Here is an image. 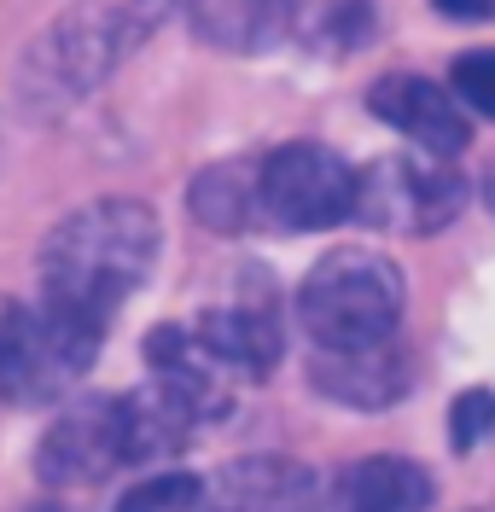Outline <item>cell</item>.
<instances>
[{"label": "cell", "mask_w": 495, "mask_h": 512, "mask_svg": "<svg viewBox=\"0 0 495 512\" xmlns=\"http://www.w3.org/2000/svg\"><path fill=\"white\" fill-rule=\"evenodd\" d=\"M158 245H164V227L152 204L94 198L41 239V303L88 326H111V315L146 286Z\"/></svg>", "instance_id": "obj_1"}, {"label": "cell", "mask_w": 495, "mask_h": 512, "mask_svg": "<svg viewBox=\"0 0 495 512\" xmlns=\"http://www.w3.org/2000/svg\"><path fill=\"white\" fill-rule=\"evenodd\" d=\"M193 0H76L18 59V105L30 117H59L88 99L152 35L187 18Z\"/></svg>", "instance_id": "obj_2"}, {"label": "cell", "mask_w": 495, "mask_h": 512, "mask_svg": "<svg viewBox=\"0 0 495 512\" xmlns=\"http://www.w3.org/2000/svg\"><path fill=\"white\" fill-rule=\"evenodd\" d=\"M402 268L391 256H373L362 245L321 256L297 286V320L321 350H356L385 344L402 320Z\"/></svg>", "instance_id": "obj_3"}, {"label": "cell", "mask_w": 495, "mask_h": 512, "mask_svg": "<svg viewBox=\"0 0 495 512\" xmlns=\"http://www.w3.org/2000/svg\"><path fill=\"white\" fill-rule=\"evenodd\" d=\"M99 338H105V326H88L53 303H41V309L6 303L0 309V396L24 402V408L65 396L94 367Z\"/></svg>", "instance_id": "obj_4"}, {"label": "cell", "mask_w": 495, "mask_h": 512, "mask_svg": "<svg viewBox=\"0 0 495 512\" xmlns=\"http://www.w3.org/2000/svg\"><path fill=\"white\" fill-rule=\"evenodd\" d=\"M257 210L286 233H321L356 216V169L321 140H292L257 163Z\"/></svg>", "instance_id": "obj_5"}, {"label": "cell", "mask_w": 495, "mask_h": 512, "mask_svg": "<svg viewBox=\"0 0 495 512\" xmlns=\"http://www.w3.org/2000/svg\"><path fill=\"white\" fill-rule=\"evenodd\" d=\"M466 204V181L449 163L431 158H379L356 169V216L367 227H385V233H437L461 216Z\"/></svg>", "instance_id": "obj_6"}, {"label": "cell", "mask_w": 495, "mask_h": 512, "mask_svg": "<svg viewBox=\"0 0 495 512\" xmlns=\"http://www.w3.org/2000/svg\"><path fill=\"white\" fill-rule=\"evenodd\" d=\"M123 466V414L117 396H82L65 402L59 419L35 448V472L47 483H99Z\"/></svg>", "instance_id": "obj_7"}, {"label": "cell", "mask_w": 495, "mask_h": 512, "mask_svg": "<svg viewBox=\"0 0 495 512\" xmlns=\"http://www.w3.org/2000/svg\"><path fill=\"white\" fill-rule=\"evenodd\" d=\"M367 111L379 123H391L402 140H414L420 158H455V152H466V140H472V123H466V111L455 105V94L443 82L414 76V70L379 76L367 88Z\"/></svg>", "instance_id": "obj_8"}, {"label": "cell", "mask_w": 495, "mask_h": 512, "mask_svg": "<svg viewBox=\"0 0 495 512\" xmlns=\"http://www.w3.org/2000/svg\"><path fill=\"white\" fill-rule=\"evenodd\" d=\"M210 512H327V489L303 460H239L216 483H204Z\"/></svg>", "instance_id": "obj_9"}, {"label": "cell", "mask_w": 495, "mask_h": 512, "mask_svg": "<svg viewBox=\"0 0 495 512\" xmlns=\"http://www.w3.org/2000/svg\"><path fill=\"white\" fill-rule=\"evenodd\" d=\"M146 361H152V379L164 396H175L193 425L204 419H222L233 408V379L210 361V350L193 338V326H158L146 338Z\"/></svg>", "instance_id": "obj_10"}, {"label": "cell", "mask_w": 495, "mask_h": 512, "mask_svg": "<svg viewBox=\"0 0 495 512\" xmlns=\"http://www.w3.org/2000/svg\"><path fill=\"white\" fill-rule=\"evenodd\" d=\"M309 379L321 396L344 408H391L408 390V355L396 338L385 344H356V350H315L309 355Z\"/></svg>", "instance_id": "obj_11"}, {"label": "cell", "mask_w": 495, "mask_h": 512, "mask_svg": "<svg viewBox=\"0 0 495 512\" xmlns=\"http://www.w3.org/2000/svg\"><path fill=\"white\" fill-rule=\"evenodd\" d=\"M193 338L210 350V361H216L228 379H263L268 367H274V355H280V326H274V315L251 309V303L198 315Z\"/></svg>", "instance_id": "obj_12"}, {"label": "cell", "mask_w": 495, "mask_h": 512, "mask_svg": "<svg viewBox=\"0 0 495 512\" xmlns=\"http://www.w3.org/2000/svg\"><path fill=\"white\" fill-rule=\"evenodd\" d=\"M187 18L228 53H263L297 30V0H193Z\"/></svg>", "instance_id": "obj_13"}, {"label": "cell", "mask_w": 495, "mask_h": 512, "mask_svg": "<svg viewBox=\"0 0 495 512\" xmlns=\"http://www.w3.org/2000/svg\"><path fill=\"white\" fill-rule=\"evenodd\" d=\"M431 501V478L414 460H362L350 478L332 489L327 512H426Z\"/></svg>", "instance_id": "obj_14"}, {"label": "cell", "mask_w": 495, "mask_h": 512, "mask_svg": "<svg viewBox=\"0 0 495 512\" xmlns=\"http://www.w3.org/2000/svg\"><path fill=\"white\" fill-rule=\"evenodd\" d=\"M187 204H193V216L210 233H245V227L257 222V169H245V163H210V169L193 175Z\"/></svg>", "instance_id": "obj_15"}, {"label": "cell", "mask_w": 495, "mask_h": 512, "mask_svg": "<svg viewBox=\"0 0 495 512\" xmlns=\"http://www.w3.org/2000/svg\"><path fill=\"white\" fill-rule=\"evenodd\" d=\"M117 512H210L204 501V483L198 478H181V472H169V478H146L140 489H129Z\"/></svg>", "instance_id": "obj_16"}, {"label": "cell", "mask_w": 495, "mask_h": 512, "mask_svg": "<svg viewBox=\"0 0 495 512\" xmlns=\"http://www.w3.org/2000/svg\"><path fill=\"white\" fill-rule=\"evenodd\" d=\"M449 94H455L461 111L495 117V47H472L449 64Z\"/></svg>", "instance_id": "obj_17"}, {"label": "cell", "mask_w": 495, "mask_h": 512, "mask_svg": "<svg viewBox=\"0 0 495 512\" xmlns=\"http://www.w3.org/2000/svg\"><path fill=\"white\" fill-rule=\"evenodd\" d=\"M495 431V390H461L449 408V443L455 448H478Z\"/></svg>", "instance_id": "obj_18"}, {"label": "cell", "mask_w": 495, "mask_h": 512, "mask_svg": "<svg viewBox=\"0 0 495 512\" xmlns=\"http://www.w3.org/2000/svg\"><path fill=\"white\" fill-rule=\"evenodd\" d=\"M443 18H466V24H490L495 18V0H437Z\"/></svg>", "instance_id": "obj_19"}, {"label": "cell", "mask_w": 495, "mask_h": 512, "mask_svg": "<svg viewBox=\"0 0 495 512\" xmlns=\"http://www.w3.org/2000/svg\"><path fill=\"white\" fill-rule=\"evenodd\" d=\"M484 198H490V210H495V163H490V175H484Z\"/></svg>", "instance_id": "obj_20"}]
</instances>
